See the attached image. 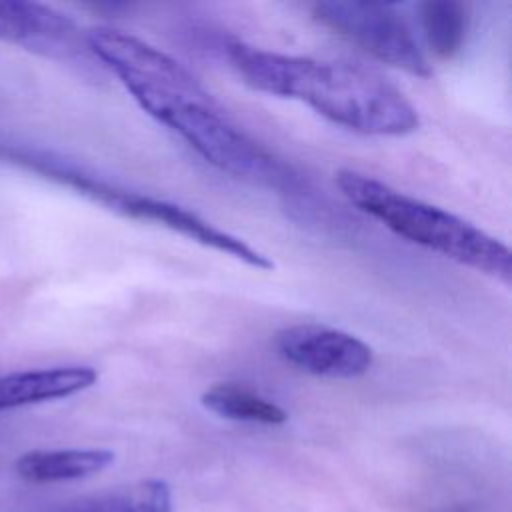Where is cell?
Returning <instances> with one entry per match:
<instances>
[{
  "instance_id": "8",
  "label": "cell",
  "mask_w": 512,
  "mask_h": 512,
  "mask_svg": "<svg viewBox=\"0 0 512 512\" xmlns=\"http://www.w3.org/2000/svg\"><path fill=\"white\" fill-rule=\"evenodd\" d=\"M98 380L92 366H54L0 376V410L78 394Z\"/></svg>"
},
{
  "instance_id": "9",
  "label": "cell",
  "mask_w": 512,
  "mask_h": 512,
  "mask_svg": "<svg viewBox=\"0 0 512 512\" xmlns=\"http://www.w3.org/2000/svg\"><path fill=\"white\" fill-rule=\"evenodd\" d=\"M114 462V452L104 448H66V450H32L22 454L14 468L26 482L46 484L78 480L102 472Z\"/></svg>"
},
{
  "instance_id": "6",
  "label": "cell",
  "mask_w": 512,
  "mask_h": 512,
  "mask_svg": "<svg viewBox=\"0 0 512 512\" xmlns=\"http://www.w3.org/2000/svg\"><path fill=\"white\" fill-rule=\"evenodd\" d=\"M274 344L288 364L324 378H358L374 362L372 348L364 340L322 324L282 328Z\"/></svg>"
},
{
  "instance_id": "4",
  "label": "cell",
  "mask_w": 512,
  "mask_h": 512,
  "mask_svg": "<svg viewBox=\"0 0 512 512\" xmlns=\"http://www.w3.org/2000/svg\"><path fill=\"white\" fill-rule=\"evenodd\" d=\"M312 16L372 58L412 76L430 78L432 66L406 18L390 4L318 2Z\"/></svg>"
},
{
  "instance_id": "2",
  "label": "cell",
  "mask_w": 512,
  "mask_h": 512,
  "mask_svg": "<svg viewBox=\"0 0 512 512\" xmlns=\"http://www.w3.org/2000/svg\"><path fill=\"white\" fill-rule=\"evenodd\" d=\"M226 58L254 90L306 102L324 118L370 136H404L420 126L412 102L380 72L228 42Z\"/></svg>"
},
{
  "instance_id": "11",
  "label": "cell",
  "mask_w": 512,
  "mask_h": 512,
  "mask_svg": "<svg viewBox=\"0 0 512 512\" xmlns=\"http://www.w3.org/2000/svg\"><path fill=\"white\" fill-rule=\"evenodd\" d=\"M420 22L432 54L450 60L466 42L470 14L468 6L462 2L430 0L420 6Z\"/></svg>"
},
{
  "instance_id": "7",
  "label": "cell",
  "mask_w": 512,
  "mask_h": 512,
  "mask_svg": "<svg viewBox=\"0 0 512 512\" xmlns=\"http://www.w3.org/2000/svg\"><path fill=\"white\" fill-rule=\"evenodd\" d=\"M0 40L58 58L90 52L74 20L36 2L0 0Z\"/></svg>"
},
{
  "instance_id": "10",
  "label": "cell",
  "mask_w": 512,
  "mask_h": 512,
  "mask_svg": "<svg viewBox=\"0 0 512 512\" xmlns=\"http://www.w3.org/2000/svg\"><path fill=\"white\" fill-rule=\"evenodd\" d=\"M200 402L206 410L226 420L266 426H278L288 420V414L282 406L234 382H218L210 386L202 392Z\"/></svg>"
},
{
  "instance_id": "5",
  "label": "cell",
  "mask_w": 512,
  "mask_h": 512,
  "mask_svg": "<svg viewBox=\"0 0 512 512\" xmlns=\"http://www.w3.org/2000/svg\"><path fill=\"white\" fill-rule=\"evenodd\" d=\"M100 204L116 214L126 216V218L156 222V224H160L172 232H178L206 248H212V250L232 256L236 260H242L244 264H248L252 268H258V270L274 268L272 260L266 254L252 248L238 236H232V234L212 226L210 222H206L204 218H200L198 214H194L192 210H188L180 204L144 196V194L126 190L116 184L108 186Z\"/></svg>"
},
{
  "instance_id": "12",
  "label": "cell",
  "mask_w": 512,
  "mask_h": 512,
  "mask_svg": "<svg viewBox=\"0 0 512 512\" xmlns=\"http://www.w3.org/2000/svg\"><path fill=\"white\" fill-rule=\"evenodd\" d=\"M124 512H172L168 482L160 478H146L136 482L124 502Z\"/></svg>"
},
{
  "instance_id": "1",
  "label": "cell",
  "mask_w": 512,
  "mask_h": 512,
  "mask_svg": "<svg viewBox=\"0 0 512 512\" xmlns=\"http://www.w3.org/2000/svg\"><path fill=\"white\" fill-rule=\"evenodd\" d=\"M84 40L90 54L124 84L138 106L176 132L208 164L284 194L300 190L298 174L232 124L178 60L116 28H90Z\"/></svg>"
},
{
  "instance_id": "3",
  "label": "cell",
  "mask_w": 512,
  "mask_h": 512,
  "mask_svg": "<svg viewBox=\"0 0 512 512\" xmlns=\"http://www.w3.org/2000/svg\"><path fill=\"white\" fill-rule=\"evenodd\" d=\"M336 184L352 206L382 222L396 236L506 286L510 284L512 256L508 246L476 224L356 170H340Z\"/></svg>"
}]
</instances>
